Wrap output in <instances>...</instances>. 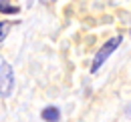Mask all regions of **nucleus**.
I'll return each mask as SVG.
<instances>
[{
    "label": "nucleus",
    "mask_w": 131,
    "mask_h": 122,
    "mask_svg": "<svg viewBox=\"0 0 131 122\" xmlns=\"http://www.w3.org/2000/svg\"><path fill=\"white\" fill-rule=\"evenodd\" d=\"M42 118L47 122H59V118H61V112H59V108L54 106H49L42 110Z\"/></svg>",
    "instance_id": "3"
},
{
    "label": "nucleus",
    "mask_w": 131,
    "mask_h": 122,
    "mask_svg": "<svg viewBox=\"0 0 131 122\" xmlns=\"http://www.w3.org/2000/svg\"><path fill=\"white\" fill-rule=\"evenodd\" d=\"M14 86V72L10 64L0 66V96H8Z\"/></svg>",
    "instance_id": "2"
},
{
    "label": "nucleus",
    "mask_w": 131,
    "mask_h": 122,
    "mask_svg": "<svg viewBox=\"0 0 131 122\" xmlns=\"http://www.w3.org/2000/svg\"><path fill=\"white\" fill-rule=\"evenodd\" d=\"M119 44H121V36H115V38H111L109 42H105V44H103V48H101L97 54H95V60H93L91 70H93V72H97L99 68L103 66V62H105V60H107V58H109V56L115 52V50H117V46H119Z\"/></svg>",
    "instance_id": "1"
},
{
    "label": "nucleus",
    "mask_w": 131,
    "mask_h": 122,
    "mask_svg": "<svg viewBox=\"0 0 131 122\" xmlns=\"http://www.w3.org/2000/svg\"><path fill=\"white\" fill-rule=\"evenodd\" d=\"M8 32H10V22H0V42L6 38Z\"/></svg>",
    "instance_id": "5"
},
{
    "label": "nucleus",
    "mask_w": 131,
    "mask_h": 122,
    "mask_svg": "<svg viewBox=\"0 0 131 122\" xmlns=\"http://www.w3.org/2000/svg\"><path fill=\"white\" fill-rule=\"evenodd\" d=\"M0 12H4V14H16L18 6H12L10 0H0Z\"/></svg>",
    "instance_id": "4"
}]
</instances>
